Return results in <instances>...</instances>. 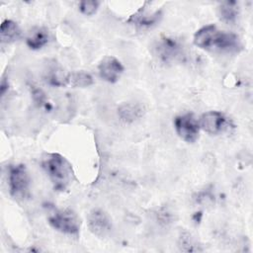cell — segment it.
<instances>
[{
	"instance_id": "9",
	"label": "cell",
	"mask_w": 253,
	"mask_h": 253,
	"mask_svg": "<svg viewBox=\"0 0 253 253\" xmlns=\"http://www.w3.org/2000/svg\"><path fill=\"white\" fill-rule=\"evenodd\" d=\"M161 16H162L161 10H155L152 13H149L147 10L141 7L136 13L130 16L127 22L141 28H148L157 24Z\"/></svg>"
},
{
	"instance_id": "7",
	"label": "cell",
	"mask_w": 253,
	"mask_h": 253,
	"mask_svg": "<svg viewBox=\"0 0 253 253\" xmlns=\"http://www.w3.org/2000/svg\"><path fill=\"white\" fill-rule=\"evenodd\" d=\"M87 223L90 231L98 236L105 237L112 230V222L108 214L100 209H93L87 217Z\"/></svg>"
},
{
	"instance_id": "2",
	"label": "cell",
	"mask_w": 253,
	"mask_h": 253,
	"mask_svg": "<svg viewBox=\"0 0 253 253\" xmlns=\"http://www.w3.org/2000/svg\"><path fill=\"white\" fill-rule=\"evenodd\" d=\"M48 223L57 231L77 235L80 230V219L71 210H57L48 216Z\"/></svg>"
},
{
	"instance_id": "8",
	"label": "cell",
	"mask_w": 253,
	"mask_h": 253,
	"mask_svg": "<svg viewBox=\"0 0 253 253\" xmlns=\"http://www.w3.org/2000/svg\"><path fill=\"white\" fill-rule=\"evenodd\" d=\"M124 65L115 56H105L98 64V72L100 77L109 82H117L124 72Z\"/></svg>"
},
{
	"instance_id": "3",
	"label": "cell",
	"mask_w": 253,
	"mask_h": 253,
	"mask_svg": "<svg viewBox=\"0 0 253 253\" xmlns=\"http://www.w3.org/2000/svg\"><path fill=\"white\" fill-rule=\"evenodd\" d=\"M7 179L10 194L14 198H25L27 196L30 187V177L25 165H10Z\"/></svg>"
},
{
	"instance_id": "18",
	"label": "cell",
	"mask_w": 253,
	"mask_h": 253,
	"mask_svg": "<svg viewBox=\"0 0 253 253\" xmlns=\"http://www.w3.org/2000/svg\"><path fill=\"white\" fill-rule=\"evenodd\" d=\"M179 246L182 251H186V252H194V251L200 250L196 245H193V241L191 240L189 235L186 237L181 236V243Z\"/></svg>"
},
{
	"instance_id": "1",
	"label": "cell",
	"mask_w": 253,
	"mask_h": 253,
	"mask_svg": "<svg viewBox=\"0 0 253 253\" xmlns=\"http://www.w3.org/2000/svg\"><path fill=\"white\" fill-rule=\"evenodd\" d=\"M42 168L55 190L63 191L73 179V170L67 159L58 153H48L42 160Z\"/></svg>"
},
{
	"instance_id": "13",
	"label": "cell",
	"mask_w": 253,
	"mask_h": 253,
	"mask_svg": "<svg viewBox=\"0 0 253 253\" xmlns=\"http://www.w3.org/2000/svg\"><path fill=\"white\" fill-rule=\"evenodd\" d=\"M217 15L219 19L226 24L235 23L239 15L238 3L236 1L221 2L217 8Z\"/></svg>"
},
{
	"instance_id": "5",
	"label": "cell",
	"mask_w": 253,
	"mask_h": 253,
	"mask_svg": "<svg viewBox=\"0 0 253 253\" xmlns=\"http://www.w3.org/2000/svg\"><path fill=\"white\" fill-rule=\"evenodd\" d=\"M154 49L158 58L166 63L176 61L183 55V47L181 43L177 40L169 37L159 39Z\"/></svg>"
},
{
	"instance_id": "15",
	"label": "cell",
	"mask_w": 253,
	"mask_h": 253,
	"mask_svg": "<svg viewBox=\"0 0 253 253\" xmlns=\"http://www.w3.org/2000/svg\"><path fill=\"white\" fill-rule=\"evenodd\" d=\"M67 76L68 73H65L61 67L52 64L47 68L44 79L51 86L62 87L67 85Z\"/></svg>"
},
{
	"instance_id": "17",
	"label": "cell",
	"mask_w": 253,
	"mask_h": 253,
	"mask_svg": "<svg viewBox=\"0 0 253 253\" xmlns=\"http://www.w3.org/2000/svg\"><path fill=\"white\" fill-rule=\"evenodd\" d=\"M100 6V2L96 0H83L79 2V10L85 16L94 15Z\"/></svg>"
},
{
	"instance_id": "11",
	"label": "cell",
	"mask_w": 253,
	"mask_h": 253,
	"mask_svg": "<svg viewBox=\"0 0 253 253\" xmlns=\"http://www.w3.org/2000/svg\"><path fill=\"white\" fill-rule=\"evenodd\" d=\"M217 28L214 25H207L202 27L194 35V44L200 48L210 50L211 40Z\"/></svg>"
},
{
	"instance_id": "4",
	"label": "cell",
	"mask_w": 253,
	"mask_h": 253,
	"mask_svg": "<svg viewBox=\"0 0 253 253\" xmlns=\"http://www.w3.org/2000/svg\"><path fill=\"white\" fill-rule=\"evenodd\" d=\"M174 127L178 136L188 143H193L199 138L201 127L192 113L177 116L174 119Z\"/></svg>"
},
{
	"instance_id": "12",
	"label": "cell",
	"mask_w": 253,
	"mask_h": 253,
	"mask_svg": "<svg viewBox=\"0 0 253 253\" xmlns=\"http://www.w3.org/2000/svg\"><path fill=\"white\" fill-rule=\"evenodd\" d=\"M120 119L126 123H132L143 115V108L136 103H124L118 108Z\"/></svg>"
},
{
	"instance_id": "14",
	"label": "cell",
	"mask_w": 253,
	"mask_h": 253,
	"mask_svg": "<svg viewBox=\"0 0 253 253\" xmlns=\"http://www.w3.org/2000/svg\"><path fill=\"white\" fill-rule=\"evenodd\" d=\"M0 38L4 43H12L21 38V29L12 20H5L0 27Z\"/></svg>"
},
{
	"instance_id": "16",
	"label": "cell",
	"mask_w": 253,
	"mask_h": 253,
	"mask_svg": "<svg viewBox=\"0 0 253 253\" xmlns=\"http://www.w3.org/2000/svg\"><path fill=\"white\" fill-rule=\"evenodd\" d=\"M67 84L71 85L72 87H88L93 84V77L85 71H74L68 73Z\"/></svg>"
},
{
	"instance_id": "6",
	"label": "cell",
	"mask_w": 253,
	"mask_h": 253,
	"mask_svg": "<svg viewBox=\"0 0 253 253\" xmlns=\"http://www.w3.org/2000/svg\"><path fill=\"white\" fill-rule=\"evenodd\" d=\"M199 125L206 132L218 134L226 129L228 126V121L222 113L218 111H209L201 116Z\"/></svg>"
},
{
	"instance_id": "10",
	"label": "cell",
	"mask_w": 253,
	"mask_h": 253,
	"mask_svg": "<svg viewBox=\"0 0 253 253\" xmlns=\"http://www.w3.org/2000/svg\"><path fill=\"white\" fill-rule=\"evenodd\" d=\"M49 42L48 30L44 27H35L33 28L26 40L27 45L34 50L43 47Z\"/></svg>"
}]
</instances>
